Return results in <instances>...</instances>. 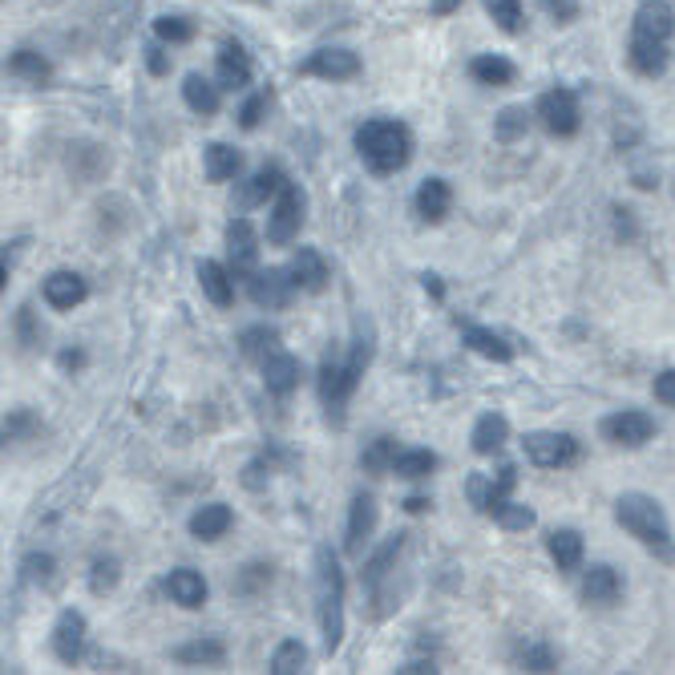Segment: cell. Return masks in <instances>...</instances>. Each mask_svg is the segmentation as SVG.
Listing matches in <instances>:
<instances>
[{"instance_id": "obj_1", "label": "cell", "mask_w": 675, "mask_h": 675, "mask_svg": "<svg viewBox=\"0 0 675 675\" xmlns=\"http://www.w3.org/2000/svg\"><path fill=\"white\" fill-rule=\"evenodd\" d=\"M356 150H360V158L372 174H397L413 158V134L401 122L376 118V122H364L356 130Z\"/></svg>"}, {"instance_id": "obj_2", "label": "cell", "mask_w": 675, "mask_h": 675, "mask_svg": "<svg viewBox=\"0 0 675 675\" xmlns=\"http://www.w3.org/2000/svg\"><path fill=\"white\" fill-rule=\"evenodd\" d=\"M316 615H320L324 647L336 651L344 639V570L332 546H316Z\"/></svg>"}, {"instance_id": "obj_3", "label": "cell", "mask_w": 675, "mask_h": 675, "mask_svg": "<svg viewBox=\"0 0 675 675\" xmlns=\"http://www.w3.org/2000/svg\"><path fill=\"white\" fill-rule=\"evenodd\" d=\"M615 522H619L631 538H639L643 546L663 550L667 558H675L671 522H667V514H663V506H659L655 498H647V494H623V498L615 502Z\"/></svg>"}, {"instance_id": "obj_4", "label": "cell", "mask_w": 675, "mask_h": 675, "mask_svg": "<svg viewBox=\"0 0 675 675\" xmlns=\"http://www.w3.org/2000/svg\"><path fill=\"white\" fill-rule=\"evenodd\" d=\"M368 356H372V348H368V344H356L348 360H328V364L320 368V401H324V409H328L336 421L344 417V405H348V397L356 393V384H360V376H364V368H368Z\"/></svg>"}, {"instance_id": "obj_5", "label": "cell", "mask_w": 675, "mask_h": 675, "mask_svg": "<svg viewBox=\"0 0 675 675\" xmlns=\"http://www.w3.org/2000/svg\"><path fill=\"white\" fill-rule=\"evenodd\" d=\"M300 223H304V190L296 182H283L279 199L267 215V243L271 247H287L296 235H300Z\"/></svg>"}, {"instance_id": "obj_6", "label": "cell", "mask_w": 675, "mask_h": 675, "mask_svg": "<svg viewBox=\"0 0 675 675\" xmlns=\"http://www.w3.org/2000/svg\"><path fill=\"white\" fill-rule=\"evenodd\" d=\"M538 118H542V126L554 134V138H570V134H578V98L570 89H546L542 98H538Z\"/></svg>"}, {"instance_id": "obj_7", "label": "cell", "mask_w": 675, "mask_h": 675, "mask_svg": "<svg viewBox=\"0 0 675 675\" xmlns=\"http://www.w3.org/2000/svg\"><path fill=\"white\" fill-rule=\"evenodd\" d=\"M526 457L538 469H562L578 461V441L570 433H530L526 437Z\"/></svg>"}, {"instance_id": "obj_8", "label": "cell", "mask_w": 675, "mask_h": 675, "mask_svg": "<svg viewBox=\"0 0 675 675\" xmlns=\"http://www.w3.org/2000/svg\"><path fill=\"white\" fill-rule=\"evenodd\" d=\"M292 292H296V279H292V271H283V267L251 271V279H247V296L259 308H287Z\"/></svg>"}, {"instance_id": "obj_9", "label": "cell", "mask_w": 675, "mask_h": 675, "mask_svg": "<svg viewBox=\"0 0 675 675\" xmlns=\"http://www.w3.org/2000/svg\"><path fill=\"white\" fill-rule=\"evenodd\" d=\"M651 433H655V421H651L647 413H639V409H623V413H611V417L603 421V437H607L611 445H623V449L647 445Z\"/></svg>"}, {"instance_id": "obj_10", "label": "cell", "mask_w": 675, "mask_h": 675, "mask_svg": "<svg viewBox=\"0 0 675 675\" xmlns=\"http://www.w3.org/2000/svg\"><path fill=\"white\" fill-rule=\"evenodd\" d=\"M304 73L324 77V81H348V77L360 73V57L348 53V49H320L304 61Z\"/></svg>"}, {"instance_id": "obj_11", "label": "cell", "mask_w": 675, "mask_h": 675, "mask_svg": "<svg viewBox=\"0 0 675 675\" xmlns=\"http://www.w3.org/2000/svg\"><path fill=\"white\" fill-rule=\"evenodd\" d=\"M166 595H170L178 607H186V611H199V607L207 603V578H203L199 570H190V566H178V570H170V578H166Z\"/></svg>"}, {"instance_id": "obj_12", "label": "cell", "mask_w": 675, "mask_h": 675, "mask_svg": "<svg viewBox=\"0 0 675 675\" xmlns=\"http://www.w3.org/2000/svg\"><path fill=\"white\" fill-rule=\"evenodd\" d=\"M215 73L223 89H247L251 85V57L243 53L239 41H223L219 57H215Z\"/></svg>"}, {"instance_id": "obj_13", "label": "cell", "mask_w": 675, "mask_h": 675, "mask_svg": "<svg viewBox=\"0 0 675 675\" xmlns=\"http://www.w3.org/2000/svg\"><path fill=\"white\" fill-rule=\"evenodd\" d=\"M675 33V9L667 0H643L635 13V37H651V41H667Z\"/></svg>"}, {"instance_id": "obj_14", "label": "cell", "mask_w": 675, "mask_h": 675, "mask_svg": "<svg viewBox=\"0 0 675 675\" xmlns=\"http://www.w3.org/2000/svg\"><path fill=\"white\" fill-rule=\"evenodd\" d=\"M372 530H376V502H372L368 494H356V498H352V514H348V542H344L352 558L364 554Z\"/></svg>"}, {"instance_id": "obj_15", "label": "cell", "mask_w": 675, "mask_h": 675, "mask_svg": "<svg viewBox=\"0 0 675 675\" xmlns=\"http://www.w3.org/2000/svg\"><path fill=\"white\" fill-rule=\"evenodd\" d=\"M81 647H85V619L77 611H61L57 627H53V651H57V659L61 663H77Z\"/></svg>"}, {"instance_id": "obj_16", "label": "cell", "mask_w": 675, "mask_h": 675, "mask_svg": "<svg viewBox=\"0 0 675 675\" xmlns=\"http://www.w3.org/2000/svg\"><path fill=\"white\" fill-rule=\"evenodd\" d=\"M263 384H267V393L287 397L300 384V360L292 352H271L263 360Z\"/></svg>"}, {"instance_id": "obj_17", "label": "cell", "mask_w": 675, "mask_h": 675, "mask_svg": "<svg viewBox=\"0 0 675 675\" xmlns=\"http://www.w3.org/2000/svg\"><path fill=\"white\" fill-rule=\"evenodd\" d=\"M85 300V279L77 271H53L45 279V304L57 308V312H69Z\"/></svg>"}, {"instance_id": "obj_18", "label": "cell", "mask_w": 675, "mask_h": 675, "mask_svg": "<svg viewBox=\"0 0 675 675\" xmlns=\"http://www.w3.org/2000/svg\"><path fill=\"white\" fill-rule=\"evenodd\" d=\"M227 255H231V267H235V271H251V267H255L259 235H255L251 219H235V223L227 227Z\"/></svg>"}, {"instance_id": "obj_19", "label": "cell", "mask_w": 675, "mask_h": 675, "mask_svg": "<svg viewBox=\"0 0 675 675\" xmlns=\"http://www.w3.org/2000/svg\"><path fill=\"white\" fill-rule=\"evenodd\" d=\"M287 271H292L300 292H324V283H328V263H324V255L316 247H300Z\"/></svg>"}, {"instance_id": "obj_20", "label": "cell", "mask_w": 675, "mask_h": 675, "mask_svg": "<svg viewBox=\"0 0 675 675\" xmlns=\"http://www.w3.org/2000/svg\"><path fill=\"white\" fill-rule=\"evenodd\" d=\"M283 170L279 166H263L243 190H239V195H235V207L239 211H251V207H259V203H267L271 195H279V190H283Z\"/></svg>"}, {"instance_id": "obj_21", "label": "cell", "mask_w": 675, "mask_h": 675, "mask_svg": "<svg viewBox=\"0 0 675 675\" xmlns=\"http://www.w3.org/2000/svg\"><path fill=\"white\" fill-rule=\"evenodd\" d=\"M449 203H453V190L445 178H425L421 190H417V215L425 223H441L449 215Z\"/></svg>"}, {"instance_id": "obj_22", "label": "cell", "mask_w": 675, "mask_h": 675, "mask_svg": "<svg viewBox=\"0 0 675 675\" xmlns=\"http://www.w3.org/2000/svg\"><path fill=\"white\" fill-rule=\"evenodd\" d=\"M231 522H235L231 506L211 502V506H203V510L190 514V534H195L199 542H215V538H223V534L231 530Z\"/></svg>"}, {"instance_id": "obj_23", "label": "cell", "mask_w": 675, "mask_h": 675, "mask_svg": "<svg viewBox=\"0 0 675 675\" xmlns=\"http://www.w3.org/2000/svg\"><path fill=\"white\" fill-rule=\"evenodd\" d=\"M623 595V578L615 566H591L583 574V599L587 603H615Z\"/></svg>"}, {"instance_id": "obj_24", "label": "cell", "mask_w": 675, "mask_h": 675, "mask_svg": "<svg viewBox=\"0 0 675 675\" xmlns=\"http://www.w3.org/2000/svg\"><path fill=\"white\" fill-rule=\"evenodd\" d=\"M473 449L477 453H498L506 441H510V421L502 417V413H486V417H477V425H473Z\"/></svg>"}, {"instance_id": "obj_25", "label": "cell", "mask_w": 675, "mask_h": 675, "mask_svg": "<svg viewBox=\"0 0 675 675\" xmlns=\"http://www.w3.org/2000/svg\"><path fill=\"white\" fill-rule=\"evenodd\" d=\"M199 283H203V292H207L211 304L231 308V300H235V283H231V271H227L223 263H215V259L199 263Z\"/></svg>"}, {"instance_id": "obj_26", "label": "cell", "mask_w": 675, "mask_h": 675, "mask_svg": "<svg viewBox=\"0 0 675 675\" xmlns=\"http://www.w3.org/2000/svg\"><path fill=\"white\" fill-rule=\"evenodd\" d=\"M631 69L643 73V77H659L667 69V45L663 41H651V37H631Z\"/></svg>"}, {"instance_id": "obj_27", "label": "cell", "mask_w": 675, "mask_h": 675, "mask_svg": "<svg viewBox=\"0 0 675 675\" xmlns=\"http://www.w3.org/2000/svg\"><path fill=\"white\" fill-rule=\"evenodd\" d=\"M182 98H186L190 110L203 114V118L219 114V85H211L203 73H190V77L182 81Z\"/></svg>"}, {"instance_id": "obj_28", "label": "cell", "mask_w": 675, "mask_h": 675, "mask_svg": "<svg viewBox=\"0 0 675 675\" xmlns=\"http://www.w3.org/2000/svg\"><path fill=\"white\" fill-rule=\"evenodd\" d=\"M243 174V154L227 142H211L207 146V178L211 182H231Z\"/></svg>"}, {"instance_id": "obj_29", "label": "cell", "mask_w": 675, "mask_h": 675, "mask_svg": "<svg viewBox=\"0 0 675 675\" xmlns=\"http://www.w3.org/2000/svg\"><path fill=\"white\" fill-rule=\"evenodd\" d=\"M465 344H469L477 356L498 360V364H506V360L514 356V348L506 344V336H498V332H490V328H477V324L465 328Z\"/></svg>"}, {"instance_id": "obj_30", "label": "cell", "mask_w": 675, "mask_h": 675, "mask_svg": "<svg viewBox=\"0 0 675 675\" xmlns=\"http://www.w3.org/2000/svg\"><path fill=\"white\" fill-rule=\"evenodd\" d=\"M546 550L558 562V570H574L578 562H583V534L578 530H554L546 538Z\"/></svg>"}, {"instance_id": "obj_31", "label": "cell", "mask_w": 675, "mask_h": 675, "mask_svg": "<svg viewBox=\"0 0 675 675\" xmlns=\"http://www.w3.org/2000/svg\"><path fill=\"white\" fill-rule=\"evenodd\" d=\"M469 73H473V81H481V85H510V81H514V65H510L506 57H498V53L473 57V61H469Z\"/></svg>"}, {"instance_id": "obj_32", "label": "cell", "mask_w": 675, "mask_h": 675, "mask_svg": "<svg viewBox=\"0 0 675 675\" xmlns=\"http://www.w3.org/2000/svg\"><path fill=\"white\" fill-rule=\"evenodd\" d=\"M9 73L21 77V81H29V85H45V81L53 77V65H49L41 53H33V49H17V53L9 57Z\"/></svg>"}, {"instance_id": "obj_33", "label": "cell", "mask_w": 675, "mask_h": 675, "mask_svg": "<svg viewBox=\"0 0 675 675\" xmlns=\"http://www.w3.org/2000/svg\"><path fill=\"white\" fill-rule=\"evenodd\" d=\"M433 469H437V453H429V449H397V457H393V473L409 477V481H421Z\"/></svg>"}, {"instance_id": "obj_34", "label": "cell", "mask_w": 675, "mask_h": 675, "mask_svg": "<svg viewBox=\"0 0 675 675\" xmlns=\"http://www.w3.org/2000/svg\"><path fill=\"white\" fill-rule=\"evenodd\" d=\"M401 554V534L397 538H389V542H384L368 562H364V570H360V583L368 587V591H376L380 587V578L384 574H389V566H393V558Z\"/></svg>"}, {"instance_id": "obj_35", "label": "cell", "mask_w": 675, "mask_h": 675, "mask_svg": "<svg viewBox=\"0 0 675 675\" xmlns=\"http://www.w3.org/2000/svg\"><path fill=\"white\" fill-rule=\"evenodd\" d=\"M308 667V647L300 643V639H283L279 647H275V655H271V671L275 675H296V671H304Z\"/></svg>"}, {"instance_id": "obj_36", "label": "cell", "mask_w": 675, "mask_h": 675, "mask_svg": "<svg viewBox=\"0 0 675 675\" xmlns=\"http://www.w3.org/2000/svg\"><path fill=\"white\" fill-rule=\"evenodd\" d=\"M174 659L178 663H223L227 659V647L219 643V639H195V643H186V647H178L174 651Z\"/></svg>"}, {"instance_id": "obj_37", "label": "cell", "mask_w": 675, "mask_h": 675, "mask_svg": "<svg viewBox=\"0 0 675 675\" xmlns=\"http://www.w3.org/2000/svg\"><path fill=\"white\" fill-rule=\"evenodd\" d=\"M526 130H530V114H526L522 106H510V110H502V114H498V126H494V138H498L502 146H510V142H518V138H526Z\"/></svg>"}, {"instance_id": "obj_38", "label": "cell", "mask_w": 675, "mask_h": 675, "mask_svg": "<svg viewBox=\"0 0 675 675\" xmlns=\"http://www.w3.org/2000/svg\"><path fill=\"white\" fill-rule=\"evenodd\" d=\"M393 457H397V441H393V437H376V441L364 449L360 465H364L368 473H393Z\"/></svg>"}, {"instance_id": "obj_39", "label": "cell", "mask_w": 675, "mask_h": 675, "mask_svg": "<svg viewBox=\"0 0 675 675\" xmlns=\"http://www.w3.org/2000/svg\"><path fill=\"white\" fill-rule=\"evenodd\" d=\"M239 344H243V356L259 360V364H263V360H267L271 352H279V336H275L271 328H247Z\"/></svg>"}, {"instance_id": "obj_40", "label": "cell", "mask_w": 675, "mask_h": 675, "mask_svg": "<svg viewBox=\"0 0 675 675\" xmlns=\"http://www.w3.org/2000/svg\"><path fill=\"white\" fill-rule=\"evenodd\" d=\"M490 518H494V522H498L502 530H530V526L538 522V514H534L530 506L514 502V498H510V502H502V506H498V510L490 514Z\"/></svg>"}, {"instance_id": "obj_41", "label": "cell", "mask_w": 675, "mask_h": 675, "mask_svg": "<svg viewBox=\"0 0 675 675\" xmlns=\"http://www.w3.org/2000/svg\"><path fill=\"white\" fill-rule=\"evenodd\" d=\"M118 578H122L118 558H98V562H93V570H89V591L93 595H110L118 587Z\"/></svg>"}, {"instance_id": "obj_42", "label": "cell", "mask_w": 675, "mask_h": 675, "mask_svg": "<svg viewBox=\"0 0 675 675\" xmlns=\"http://www.w3.org/2000/svg\"><path fill=\"white\" fill-rule=\"evenodd\" d=\"M490 17L498 21L502 33H518L522 29V0H486Z\"/></svg>"}, {"instance_id": "obj_43", "label": "cell", "mask_w": 675, "mask_h": 675, "mask_svg": "<svg viewBox=\"0 0 675 675\" xmlns=\"http://www.w3.org/2000/svg\"><path fill=\"white\" fill-rule=\"evenodd\" d=\"M518 663H522V671H554L558 667V659H554V651L546 643H522L518 647Z\"/></svg>"}, {"instance_id": "obj_44", "label": "cell", "mask_w": 675, "mask_h": 675, "mask_svg": "<svg viewBox=\"0 0 675 675\" xmlns=\"http://www.w3.org/2000/svg\"><path fill=\"white\" fill-rule=\"evenodd\" d=\"M154 33H158V41H166V45H186L190 37H195V25H190L186 17H158V21H154Z\"/></svg>"}, {"instance_id": "obj_45", "label": "cell", "mask_w": 675, "mask_h": 675, "mask_svg": "<svg viewBox=\"0 0 675 675\" xmlns=\"http://www.w3.org/2000/svg\"><path fill=\"white\" fill-rule=\"evenodd\" d=\"M263 114H267V93H255V98H247V106L239 110V126H243V130H255V126L263 122Z\"/></svg>"}, {"instance_id": "obj_46", "label": "cell", "mask_w": 675, "mask_h": 675, "mask_svg": "<svg viewBox=\"0 0 675 675\" xmlns=\"http://www.w3.org/2000/svg\"><path fill=\"white\" fill-rule=\"evenodd\" d=\"M655 401L667 405V409H675V368H667V372L655 376Z\"/></svg>"}, {"instance_id": "obj_47", "label": "cell", "mask_w": 675, "mask_h": 675, "mask_svg": "<svg viewBox=\"0 0 675 675\" xmlns=\"http://www.w3.org/2000/svg\"><path fill=\"white\" fill-rule=\"evenodd\" d=\"M263 583H271V566H247V574H243V583L235 587L239 595H251L255 587H263Z\"/></svg>"}, {"instance_id": "obj_48", "label": "cell", "mask_w": 675, "mask_h": 675, "mask_svg": "<svg viewBox=\"0 0 675 675\" xmlns=\"http://www.w3.org/2000/svg\"><path fill=\"white\" fill-rule=\"evenodd\" d=\"M25 566H29V578H41V583H45V578L53 574V558H49V554H41V558L33 554Z\"/></svg>"}, {"instance_id": "obj_49", "label": "cell", "mask_w": 675, "mask_h": 675, "mask_svg": "<svg viewBox=\"0 0 675 675\" xmlns=\"http://www.w3.org/2000/svg\"><path fill=\"white\" fill-rule=\"evenodd\" d=\"M146 65H150V73H158V77L170 69V61H166V53H162L158 45H150V49H146Z\"/></svg>"}, {"instance_id": "obj_50", "label": "cell", "mask_w": 675, "mask_h": 675, "mask_svg": "<svg viewBox=\"0 0 675 675\" xmlns=\"http://www.w3.org/2000/svg\"><path fill=\"white\" fill-rule=\"evenodd\" d=\"M546 5H550V13H554L562 25L574 17V0H546Z\"/></svg>"}, {"instance_id": "obj_51", "label": "cell", "mask_w": 675, "mask_h": 675, "mask_svg": "<svg viewBox=\"0 0 675 675\" xmlns=\"http://www.w3.org/2000/svg\"><path fill=\"white\" fill-rule=\"evenodd\" d=\"M429 9H433V17H449L453 9H461V0H433Z\"/></svg>"}, {"instance_id": "obj_52", "label": "cell", "mask_w": 675, "mask_h": 675, "mask_svg": "<svg viewBox=\"0 0 675 675\" xmlns=\"http://www.w3.org/2000/svg\"><path fill=\"white\" fill-rule=\"evenodd\" d=\"M425 292H433V300H441V296H445V287H441V279H437V275H425Z\"/></svg>"}, {"instance_id": "obj_53", "label": "cell", "mask_w": 675, "mask_h": 675, "mask_svg": "<svg viewBox=\"0 0 675 675\" xmlns=\"http://www.w3.org/2000/svg\"><path fill=\"white\" fill-rule=\"evenodd\" d=\"M405 510H409V514H425V510H429V498H409Z\"/></svg>"}, {"instance_id": "obj_54", "label": "cell", "mask_w": 675, "mask_h": 675, "mask_svg": "<svg viewBox=\"0 0 675 675\" xmlns=\"http://www.w3.org/2000/svg\"><path fill=\"white\" fill-rule=\"evenodd\" d=\"M61 364H65V368H77V364H81V352H65Z\"/></svg>"}]
</instances>
